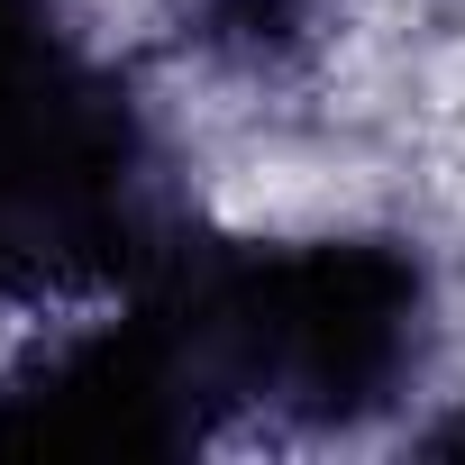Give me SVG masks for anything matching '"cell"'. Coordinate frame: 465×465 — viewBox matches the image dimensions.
I'll list each match as a JSON object with an SVG mask.
<instances>
[{
  "instance_id": "obj_1",
  "label": "cell",
  "mask_w": 465,
  "mask_h": 465,
  "mask_svg": "<svg viewBox=\"0 0 465 465\" xmlns=\"http://www.w3.org/2000/svg\"><path fill=\"white\" fill-rule=\"evenodd\" d=\"M183 356L219 392L292 411H365L401 383L420 347V265L374 238L256 247L183 274L164 302Z\"/></svg>"
},
{
  "instance_id": "obj_2",
  "label": "cell",
  "mask_w": 465,
  "mask_h": 465,
  "mask_svg": "<svg viewBox=\"0 0 465 465\" xmlns=\"http://www.w3.org/2000/svg\"><path fill=\"white\" fill-rule=\"evenodd\" d=\"M137 238V137L46 0H0V283L110 265Z\"/></svg>"
}]
</instances>
